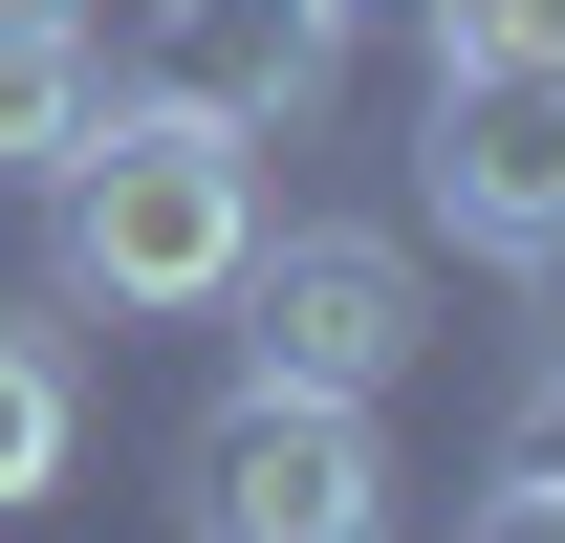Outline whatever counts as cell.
I'll use <instances>...</instances> for the list:
<instances>
[{
  "mask_svg": "<svg viewBox=\"0 0 565 543\" xmlns=\"http://www.w3.org/2000/svg\"><path fill=\"white\" fill-rule=\"evenodd\" d=\"M217 305H239V392H327V413H370L414 370V327H435L392 217H262Z\"/></svg>",
  "mask_w": 565,
  "mask_h": 543,
  "instance_id": "obj_2",
  "label": "cell"
},
{
  "mask_svg": "<svg viewBox=\"0 0 565 543\" xmlns=\"http://www.w3.org/2000/svg\"><path fill=\"white\" fill-rule=\"evenodd\" d=\"M370 500H392V457L327 392H217L174 435V522L196 543H370Z\"/></svg>",
  "mask_w": 565,
  "mask_h": 543,
  "instance_id": "obj_3",
  "label": "cell"
},
{
  "mask_svg": "<svg viewBox=\"0 0 565 543\" xmlns=\"http://www.w3.org/2000/svg\"><path fill=\"white\" fill-rule=\"evenodd\" d=\"M544 283H565V262H544Z\"/></svg>",
  "mask_w": 565,
  "mask_h": 543,
  "instance_id": "obj_13",
  "label": "cell"
},
{
  "mask_svg": "<svg viewBox=\"0 0 565 543\" xmlns=\"http://www.w3.org/2000/svg\"><path fill=\"white\" fill-rule=\"evenodd\" d=\"M414 196L457 217V262H565V66H435V131H414Z\"/></svg>",
  "mask_w": 565,
  "mask_h": 543,
  "instance_id": "obj_4",
  "label": "cell"
},
{
  "mask_svg": "<svg viewBox=\"0 0 565 543\" xmlns=\"http://www.w3.org/2000/svg\"><path fill=\"white\" fill-rule=\"evenodd\" d=\"M435 66H565V0H414Z\"/></svg>",
  "mask_w": 565,
  "mask_h": 543,
  "instance_id": "obj_8",
  "label": "cell"
},
{
  "mask_svg": "<svg viewBox=\"0 0 565 543\" xmlns=\"http://www.w3.org/2000/svg\"><path fill=\"white\" fill-rule=\"evenodd\" d=\"M239 239H262V152L152 109V87L44 174V305H87V327H196L239 283Z\"/></svg>",
  "mask_w": 565,
  "mask_h": 543,
  "instance_id": "obj_1",
  "label": "cell"
},
{
  "mask_svg": "<svg viewBox=\"0 0 565 543\" xmlns=\"http://www.w3.org/2000/svg\"><path fill=\"white\" fill-rule=\"evenodd\" d=\"M87 457V370H66V305H0V522H44Z\"/></svg>",
  "mask_w": 565,
  "mask_h": 543,
  "instance_id": "obj_6",
  "label": "cell"
},
{
  "mask_svg": "<svg viewBox=\"0 0 565 543\" xmlns=\"http://www.w3.org/2000/svg\"><path fill=\"white\" fill-rule=\"evenodd\" d=\"M500 478H565V348L522 370V413H500Z\"/></svg>",
  "mask_w": 565,
  "mask_h": 543,
  "instance_id": "obj_9",
  "label": "cell"
},
{
  "mask_svg": "<svg viewBox=\"0 0 565 543\" xmlns=\"http://www.w3.org/2000/svg\"><path fill=\"white\" fill-rule=\"evenodd\" d=\"M327 22H392V0H327Z\"/></svg>",
  "mask_w": 565,
  "mask_h": 543,
  "instance_id": "obj_12",
  "label": "cell"
},
{
  "mask_svg": "<svg viewBox=\"0 0 565 543\" xmlns=\"http://www.w3.org/2000/svg\"><path fill=\"white\" fill-rule=\"evenodd\" d=\"M0 22H87V0H0Z\"/></svg>",
  "mask_w": 565,
  "mask_h": 543,
  "instance_id": "obj_11",
  "label": "cell"
},
{
  "mask_svg": "<svg viewBox=\"0 0 565 543\" xmlns=\"http://www.w3.org/2000/svg\"><path fill=\"white\" fill-rule=\"evenodd\" d=\"M349 87V22L327 0H152V109H196V131H305Z\"/></svg>",
  "mask_w": 565,
  "mask_h": 543,
  "instance_id": "obj_5",
  "label": "cell"
},
{
  "mask_svg": "<svg viewBox=\"0 0 565 543\" xmlns=\"http://www.w3.org/2000/svg\"><path fill=\"white\" fill-rule=\"evenodd\" d=\"M457 543H565V478H500V500H457Z\"/></svg>",
  "mask_w": 565,
  "mask_h": 543,
  "instance_id": "obj_10",
  "label": "cell"
},
{
  "mask_svg": "<svg viewBox=\"0 0 565 543\" xmlns=\"http://www.w3.org/2000/svg\"><path fill=\"white\" fill-rule=\"evenodd\" d=\"M87 131H109V44L87 22H0V196H44Z\"/></svg>",
  "mask_w": 565,
  "mask_h": 543,
  "instance_id": "obj_7",
  "label": "cell"
}]
</instances>
